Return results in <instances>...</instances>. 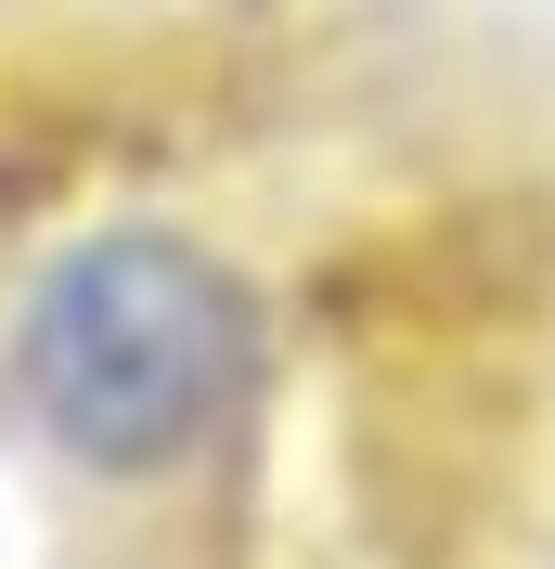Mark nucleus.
Here are the masks:
<instances>
[{"instance_id":"obj_1","label":"nucleus","mask_w":555,"mask_h":569,"mask_svg":"<svg viewBox=\"0 0 555 569\" xmlns=\"http://www.w3.org/2000/svg\"><path fill=\"white\" fill-rule=\"evenodd\" d=\"M272 376L259 284L169 220H104L39 259L13 311V415L78 479H169L220 453Z\"/></svg>"}]
</instances>
